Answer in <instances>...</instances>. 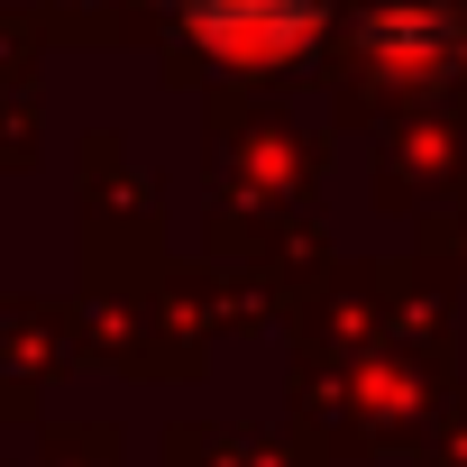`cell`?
Instances as JSON below:
<instances>
[{
	"label": "cell",
	"mask_w": 467,
	"mask_h": 467,
	"mask_svg": "<svg viewBox=\"0 0 467 467\" xmlns=\"http://www.w3.org/2000/svg\"><path fill=\"white\" fill-rule=\"evenodd\" d=\"M183 10H192V28H202L211 47H229V56H285V47L312 37L321 0H183Z\"/></svg>",
	"instance_id": "cell-1"
}]
</instances>
